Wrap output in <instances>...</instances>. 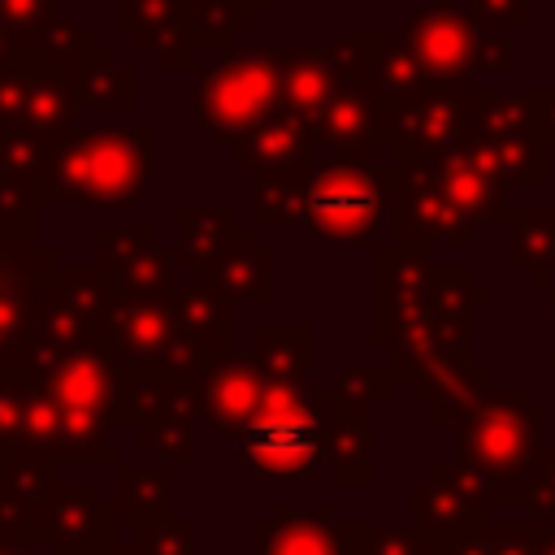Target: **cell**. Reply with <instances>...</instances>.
I'll return each instance as SVG.
<instances>
[{
  "label": "cell",
  "mask_w": 555,
  "mask_h": 555,
  "mask_svg": "<svg viewBox=\"0 0 555 555\" xmlns=\"http://www.w3.org/2000/svg\"><path fill=\"white\" fill-rule=\"evenodd\" d=\"M156 182V130L87 126L52 139L43 165V208H126Z\"/></svg>",
  "instance_id": "6da1fadb"
},
{
  "label": "cell",
  "mask_w": 555,
  "mask_h": 555,
  "mask_svg": "<svg viewBox=\"0 0 555 555\" xmlns=\"http://www.w3.org/2000/svg\"><path fill=\"white\" fill-rule=\"evenodd\" d=\"M22 364L35 373L52 408L74 438V464H117L113 425H121L126 373L100 343L61 351H26Z\"/></svg>",
  "instance_id": "7a4b0ae2"
},
{
  "label": "cell",
  "mask_w": 555,
  "mask_h": 555,
  "mask_svg": "<svg viewBox=\"0 0 555 555\" xmlns=\"http://www.w3.org/2000/svg\"><path fill=\"white\" fill-rule=\"evenodd\" d=\"M551 408L529 386H486L460 416L455 460L481 468L494 503H520L525 481L542 455Z\"/></svg>",
  "instance_id": "3957f363"
},
{
  "label": "cell",
  "mask_w": 555,
  "mask_h": 555,
  "mask_svg": "<svg viewBox=\"0 0 555 555\" xmlns=\"http://www.w3.org/2000/svg\"><path fill=\"white\" fill-rule=\"evenodd\" d=\"M330 386H269L260 412L230 442L238 468L264 486H304L325 468Z\"/></svg>",
  "instance_id": "277c9868"
},
{
  "label": "cell",
  "mask_w": 555,
  "mask_h": 555,
  "mask_svg": "<svg viewBox=\"0 0 555 555\" xmlns=\"http://www.w3.org/2000/svg\"><path fill=\"white\" fill-rule=\"evenodd\" d=\"M490 299L494 291L477 282L468 264H434L429 295L377 338V347L390 351L399 382L408 386L429 369L473 360V312Z\"/></svg>",
  "instance_id": "5b68a950"
},
{
  "label": "cell",
  "mask_w": 555,
  "mask_h": 555,
  "mask_svg": "<svg viewBox=\"0 0 555 555\" xmlns=\"http://www.w3.org/2000/svg\"><path fill=\"white\" fill-rule=\"evenodd\" d=\"M390 212L382 156H325L299 195V225L321 247H369Z\"/></svg>",
  "instance_id": "8992f818"
},
{
  "label": "cell",
  "mask_w": 555,
  "mask_h": 555,
  "mask_svg": "<svg viewBox=\"0 0 555 555\" xmlns=\"http://www.w3.org/2000/svg\"><path fill=\"white\" fill-rule=\"evenodd\" d=\"M460 147L503 186V191H546L551 186V143L542 134L538 87L486 91Z\"/></svg>",
  "instance_id": "52a82bcc"
},
{
  "label": "cell",
  "mask_w": 555,
  "mask_h": 555,
  "mask_svg": "<svg viewBox=\"0 0 555 555\" xmlns=\"http://www.w3.org/2000/svg\"><path fill=\"white\" fill-rule=\"evenodd\" d=\"M173 291H117L113 295V312L104 325V351L121 369L169 373V377L191 382L208 364L178 317Z\"/></svg>",
  "instance_id": "ba28073f"
},
{
  "label": "cell",
  "mask_w": 555,
  "mask_h": 555,
  "mask_svg": "<svg viewBox=\"0 0 555 555\" xmlns=\"http://www.w3.org/2000/svg\"><path fill=\"white\" fill-rule=\"evenodd\" d=\"M195 113L208 139L234 147L256 126L282 113V69L273 48L256 52H221L208 69H199Z\"/></svg>",
  "instance_id": "9c48e42d"
},
{
  "label": "cell",
  "mask_w": 555,
  "mask_h": 555,
  "mask_svg": "<svg viewBox=\"0 0 555 555\" xmlns=\"http://www.w3.org/2000/svg\"><path fill=\"white\" fill-rule=\"evenodd\" d=\"M403 39L412 43L429 82H473L477 74L512 65V30H490L451 0H429L416 9L403 26Z\"/></svg>",
  "instance_id": "30bf717a"
},
{
  "label": "cell",
  "mask_w": 555,
  "mask_h": 555,
  "mask_svg": "<svg viewBox=\"0 0 555 555\" xmlns=\"http://www.w3.org/2000/svg\"><path fill=\"white\" fill-rule=\"evenodd\" d=\"M373 156H382V165H386V191H390L386 225H390V238L395 243H421V247L451 243V247H473L477 230L464 225V217L429 182L421 152L399 147V143H386Z\"/></svg>",
  "instance_id": "8fae6325"
},
{
  "label": "cell",
  "mask_w": 555,
  "mask_h": 555,
  "mask_svg": "<svg viewBox=\"0 0 555 555\" xmlns=\"http://www.w3.org/2000/svg\"><path fill=\"white\" fill-rule=\"evenodd\" d=\"M117 286L100 264H52L43 282V308L39 325L26 351H61L78 343H100L104 347V325L113 312ZM22 351V356H26Z\"/></svg>",
  "instance_id": "7c38bea8"
},
{
  "label": "cell",
  "mask_w": 555,
  "mask_h": 555,
  "mask_svg": "<svg viewBox=\"0 0 555 555\" xmlns=\"http://www.w3.org/2000/svg\"><path fill=\"white\" fill-rule=\"evenodd\" d=\"M126 395H121V425L134 429V442H143L160 464H191L195 460V399L191 382L169 373H143L121 369Z\"/></svg>",
  "instance_id": "4fadbf2b"
},
{
  "label": "cell",
  "mask_w": 555,
  "mask_h": 555,
  "mask_svg": "<svg viewBox=\"0 0 555 555\" xmlns=\"http://www.w3.org/2000/svg\"><path fill=\"white\" fill-rule=\"evenodd\" d=\"M78 91L69 78V65L17 52L0 61V134L26 130V134H69L78 117Z\"/></svg>",
  "instance_id": "5bb4252c"
},
{
  "label": "cell",
  "mask_w": 555,
  "mask_h": 555,
  "mask_svg": "<svg viewBox=\"0 0 555 555\" xmlns=\"http://www.w3.org/2000/svg\"><path fill=\"white\" fill-rule=\"evenodd\" d=\"M490 486L481 468L464 460H442L425 481L412 486V525L434 542H460L481 533L490 520Z\"/></svg>",
  "instance_id": "9a60e30c"
},
{
  "label": "cell",
  "mask_w": 555,
  "mask_h": 555,
  "mask_svg": "<svg viewBox=\"0 0 555 555\" xmlns=\"http://www.w3.org/2000/svg\"><path fill=\"white\" fill-rule=\"evenodd\" d=\"M373 525H343L330 503H278L251 525L256 555H373Z\"/></svg>",
  "instance_id": "2e32d148"
},
{
  "label": "cell",
  "mask_w": 555,
  "mask_h": 555,
  "mask_svg": "<svg viewBox=\"0 0 555 555\" xmlns=\"http://www.w3.org/2000/svg\"><path fill=\"white\" fill-rule=\"evenodd\" d=\"M269 386L273 382L264 377V369L256 364L251 351H230V356H217L212 364H204L191 377V399H195L199 421L221 442H234L247 429V421L260 412Z\"/></svg>",
  "instance_id": "e0dca14e"
},
{
  "label": "cell",
  "mask_w": 555,
  "mask_h": 555,
  "mask_svg": "<svg viewBox=\"0 0 555 555\" xmlns=\"http://www.w3.org/2000/svg\"><path fill=\"white\" fill-rule=\"evenodd\" d=\"M338 69L347 78H360L369 82L386 104H403L412 95H421L429 87V74L421 69L412 43L395 30H377V26H364V30H351V35H338L330 43Z\"/></svg>",
  "instance_id": "ac0fdd59"
},
{
  "label": "cell",
  "mask_w": 555,
  "mask_h": 555,
  "mask_svg": "<svg viewBox=\"0 0 555 555\" xmlns=\"http://www.w3.org/2000/svg\"><path fill=\"white\" fill-rule=\"evenodd\" d=\"M52 264L56 251L43 243H0V364L30 347Z\"/></svg>",
  "instance_id": "d6986e66"
},
{
  "label": "cell",
  "mask_w": 555,
  "mask_h": 555,
  "mask_svg": "<svg viewBox=\"0 0 555 555\" xmlns=\"http://www.w3.org/2000/svg\"><path fill=\"white\" fill-rule=\"evenodd\" d=\"M481 104V87L477 82H429L421 95L390 104L395 108V134L390 143L412 147V152H442L455 147Z\"/></svg>",
  "instance_id": "ffe728a7"
},
{
  "label": "cell",
  "mask_w": 555,
  "mask_h": 555,
  "mask_svg": "<svg viewBox=\"0 0 555 555\" xmlns=\"http://www.w3.org/2000/svg\"><path fill=\"white\" fill-rule=\"evenodd\" d=\"M395 134V108L360 78H347L334 87L321 121H317V143L325 156H373L390 143Z\"/></svg>",
  "instance_id": "44dd1931"
},
{
  "label": "cell",
  "mask_w": 555,
  "mask_h": 555,
  "mask_svg": "<svg viewBox=\"0 0 555 555\" xmlns=\"http://www.w3.org/2000/svg\"><path fill=\"white\" fill-rule=\"evenodd\" d=\"M56 460L17 451L0 473V538L48 546L52 503H56Z\"/></svg>",
  "instance_id": "7402d4cb"
},
{
  "label": "cell",
  "mask_w": 555,
  "mask_h": 555,
  "mask_svg": "<svg viewBox=\"0 0 555 555\" xmlns=\"http://www.w3.org/2000/svg\"><path fill=\"white\" fill-rule=\"evenodd\" d=\"M95 264L117 291H173L182 273L178 256L160 243L152 225H100Z\"/></svg>",
  "instance_id": "603a6c76"
},
{
  "label": "cell",
  "mask_w": 555,
  "mask_h": 555,
  "mask_svg": "<svg viewBox=\"0 0 555 555\" xmlns=\"http://www.w3.org/2000/svg\"><path fill=\"white\" fill-rule=\"evenodd\" d=\"M425 160V173L429 182L442 191V199L464 217V225L481 230V225H503L512 221V204H507V191L455 143V147H442V152H421Z\"/></svg>",
  "instance_id": "cb8c5ba5"
},
{
  "label": "cell",
  "mask_w": 555,
  "mask_h": 555,
  "mask_svg": "<svg viewBox=\"0 0 555 555\" xmlns=\"http://www.w3.org/2000/svg\"><path fill=\"white\" fill-rule=\"evenodd\" d=\"M434 251L421 243H382L373 247V343L399 321L408 317L434 282Z\"/></svg>",
  "instance_id": "d4e9b609"
},
{
  "label": "cell",
  "mask_w": 555,
  "mask_h": 555,
  "mask_svg": "<svg viewBox=\"0 0 555 555\" xmlns=\"http://www.w3.org/2000/svg\"><path fill=\"white\" fill-rule=\"evenodd\" d=\"M113 529V503H104L95 481H61L48 525V546L56 555H95Z\"/></svg>",
  "instance_id": "484cf974"
},
{
  "label": "cell",
  "mask_w": 555,
  "mask_h": 555,
  "mask_svg": "<svg viewBox=\"0 0 555 555\" xmlns=\"http://www.w3.org/2000/svg\"><path fill=\"white\" fill-rule=\"evenodd\" d=\"M278 69H282V113L317 130L334 87L343 82L334 52L330 48H286V52H278Z\"/></svg>",
  "instance_id": "4316f807"
},
{
  "label": "cell",
  "mask_w": 555,
  "mask_h": 555,
  "mask_svg": "<svg viewBox=\"0 0 555 555\" xmlns=\"http://www.w3.org/2000/svg\"><path fill=\"white\" fill-rule=\"evenodd\" d=\"M321 156V143H317V130L278 113L269 117L264 126H256L247 139H238L230 147V160L234 169L243 173H264V169H312Z\"/></svg>",
  "instance_id": "83f0119b"
},
{
  "label": "cell",
  "mask_w": 555,
  "mask_h": 555,
  "mask_svg": "<svg viewBox=\"0 0 555 555\" xmlns=\"http://www.w3.org/2000/svg\"><path fill=\"white\" fill-rule=\"evenodd\" d=\"M199 282L234 304L243 299V304L269 308L273 304V247L256 243V225H238L234 243L221 251V260Z\"/></svg>",
  "instance_id": "f1b7e54d"
},
{
  "label": "cell",
  "mask_w": 555,
  "mask_h": 555,
  "mask_svg": "<svg viewBox=\"0 0 555 555\" xmlns=\"http://www.w3.org/2000/svg\"><path fill=\"white\" fill-rule=\"evenodd\" d=\"M173 230H178V243H173V256H178V269L199 282L217 260L221 251L234 243L238 234V221H234V208L221 204V208H204V204H182L173 212Z\"/></svg>",
  "instance_id": "f546056e"
},
{
  "label": "cell",
  "mask_w": 555,
  "mask_h": 555,
  "mask_svg": "<svg viewBox=\"0 0 555 555\" xmlns=\"http://www.w3.org/2000/svg\"><path fill=\"white\" fill-rule=\"evenodd\" d=\"M486 386H494L490 364L464 360V364H442V369H429V373L412 377V382H408V399L421 403L434 425H447V421H460L464 408H468Z\"/></svg>",
  "instance_id": "4dcf8cb0"
},
{
  "label": "cell",
  "mask_w": 555,
  "mask_h": 555,
  "mask_svg": "<svg viewBox=\"0 0 555 555\" xmlns=\"http://www.w3.org/2000/svg\"><path fill=\"white\" fill-rule=\"evenodd\" d=\"M173 299H178V317H182L191 343L199 347V356H204L208 364H212L217 356L238 351V347H234V299H225V295H217L212 286L191 282V278L178 282Z\"/></svg>",
  "instance_id": "1f68e13d"
},
{
  "label": "cell",
  "mask_w": 555,
  "mask_h": 555,
  "mask_svg": "<svg viewBox=\"0 0 555 555\" xmlns=\"http://www.w3.org/2000/svg\"><path fill=\"white\" fill-rule=\"evenodd\" d=\"M69 78H74V91H78L82 108L121 113V108L134 104V69H126L117 61V52L104 48L100 39H91L87 52L69 61Z\"/></svg>",
  "instance_id": "d6a6232c"
},
{
  "label": "cell",
  "mask_w": 555,
  "mask_h": 555,
  "mask_svg": "<svg viewBox=\"0 0 555 555\" xmlns=\"http://www.w3.org/2000/svg\"><path fill=\"white\" fill-rule=\"evenodd\" d=\"M334 395V390H330ZM325 468L334 486H369L373 477V434L369 412H356L330 399V429H325Z\"/></svg>",
  "instance_id": "836d02e7"
},
{
  "label": "cell",
  "mask_w": 555,
  "mask_h": 555,
  "mask_svg": "<svg viewBox=\"0 0 555 555\" xmlns=\"http://www.w3.org/2000/svg\"><path fill=\"white\" fill-rule=\"evenodd\" d=\"M507 264L520 269L533 291H551L555 286V204H546V208H512Z\"/></svg>",
  "instance_id": "e575fe53"
},
{
  "label": "cell",
  "mask_w": 555,
  "mask_h": 555,
  "mask_svg": "<svg viewBox=\"0 0 555 555\" xmlns=\"http://www.w3.org/2000/svg\"><path fill=\"white\" fill-rule=\"evenodd\" d=\"M256 364L273 386H308L317 360V330L312 325H256L251 347Z\"/></svg>",
  "instance_id": "d590c367"
},
{
  "label": "cell",
  "mask_w": 555,
  "mask_h": 555,
  "mask_svg": "<svg viewBox=\"0 0 555 555\" xmlns=\"http://www.w3.org/2000/svg\"><path fill=\"white\" fill-rule=\"evenodd\" d=\"M113 512L130 525H147V520H160V516H178L173 512V477L178 468L173 464H152V468H139V464H113Z\"/></svg>",
  "instance_id": "8d00e7d4"
},
{
  "label": "cell",
  "mask_w": 555,
  "mask_h": 555,
  "mask_svg": "<svg viewBox=\"0 0 555 555\" xmlns=\"http://www.w3.org/2000/svg\"><path fill=\"white\" fill-rule=\"evenodd\" d=\"M260 9L251 0H178V22L199 52H234L238 35L256 26Z\"/></svg>",
  "instance_id": "74e56055"
},
{
  "label": "cell",
  "mask_w": 555,
  "mask_h": 555,
  "mask_svg": "<svg viewBox=\"0 0 555 555\" xmlns=\"http://www.w3.org/2000/svg\"><path fill=\"white\" fill-rule=\"evenodd\" d=\"M308 169H264L251 173V225L256 230H282L299 225V195H304Z\"/></svg>",
  "instance_id": "f35d334b"
},
{
  "label": "cell",
  "mask_w": 555,
  "mask_h": 555,
  "mask_svg": "<svg viewBox=\"0 0 555 555\" xmlns=\"http://www.w3.org/2000/svg\"><path fill=\"white\" fill-rule=\"evenodd\" d=\"M56 22V0H0V61L17 52H39Z\"/></svg>",
  "instance_id": "ab89813d"
},
{
  "label": "cell",
  "mask_w": 555,
  "mask_h": 555,
  "mask_svg": "<svg viewBox=\"0 0 555 555\" xmlns=\"http://www.w3.org/2000/svg\"><path fill=\"white\" fill-rule=\"evenodd\" d=\"M395 386H399V373L395 364H347L338 369V377L330 382L334 399L356 408V412H373V408H386L395 399Z\"/></svg>",
  "instance_id": "60d3db41"
},
{
  "label": "cell",
  "mask_w": 555,
  "mask_h": 555,
  "mask_svg": "<svg viewBox=\"0 0 555 555\" xmlns=\"http://www.w3.org/2000/svg\"><path fill=\"white\" fill-rule=\"evenodd\" d=\"M43 195L35 182H17L0 173V243H35Z\"/></svg>",
  "instance_id": "b9f144b4"
},
{
  "label": "cell",
  "mask_w": 555,
  "mask_h": 555,
  "mask_svg": "<svg viewBox=\"0 0 555 555\" xmlns=\"http://www.w3.org/2000/svg\"><path fill=\"white\" fill-rule=\"evenodd\" d=\"M113 22L143 52H152L165 39V30L178 22V0H113Z\"/></svg>",
  "instance_id": "7bdbcfd3"
},
{
  "label": "cell",
  "mask_w": 555,
  "mask_h": 555,
  "mask_svg": "<svg viewBox=\"0 0 555 555\" xmlns=\"http://www.w3.org/2000/svg\"><path fill=\"white\" fill-rule=\"evenodd\" d=\"M48 152H52V139H48V134H26V130L0 134V173L39 186V182H43Z\"/></svg>",
  "instance_id": "ee69618b"
},
{
  "label": "cell",
  "mask_w": 555,
  "mask_h": 555,
  "mask_svg": "<svg viewBox=\"0 0 555 555\" xmlns=\"http://www.w3.org/2000/svg\"><path fill=\"white\" fill-rule=\"evenodd\" d=\"M520 503H525L542 525H555V442L542 447V455H538V464H533V473H529V481H525Z\"/></svg>",
  "instance_id": "f6af8a7d"
},
{
  "label": "cell",
  "mask_w": 555,
  "mask_h": 555,
  "mask_svg": "<svg viewBox=\"0 0 555 555\" xmlns=\"http://www.w3.org/2000/svg\"><path fill=\"white\" fill-rule=\"evenodd\" d=\"M134 533L156 551V555H195V525L182 516H160L147 525H134Z\"/></svg>",
  "instance_id": "bcb514c9"
},
{
  "label": "cell",
  "mask_w": 555,
  "mask_h": 555,
  "mask_svg": "<svg viewBox=\"0 0 555 555\" xmlns=\"http://www.w3.org/2000/svg\"><path fill=\"white\" fill-rule=\"evenodd\" d=\"M468 17L490 30H525L533 22L529 0H468Z\"/></svg>",
  "instance_id": "7dc6e473"
},
{
  "label": "cell",
  "mask_w": 555,
  "mask_h": 555,
  "mask_svg": "<svg viewBox=\"0 0 555 555\" xmlns=\"http://www.w3.org/2000/svg\"><path fill=\"white\" fill-rule=\"evenodd\" d=\"M447 542L425 538L416 525H395V529H377L373 538V555H442Z\"/></svg>",
  "instance_id": "c3c4849f"
},
{
  "label": "cell",
  "mask_w": 555,
  "mask_h": 555,
  "mask_svg": "<svg viewBox=\"0 0 555 555\" xmlns=\"http://www.w3.org/2000/svg\"><path fill=\"white\" fill-rule=\"evenodd\" d=\"M95 555H156V551L134 533L130 520H121V516L113 512V529H108V538H104V546H100Z\"/></svg>",
  "instance_id": "681fc988"
},
{
  "label": "cell",
  "mask_w": 555,
  "mask_h": 555,
  "mask_svg": "<svg viewBox=\"0 0 555 555\" xmlns=\"http://www.w3.org/2000/svg\"><path fill=\"white\" fill-rule=\"evenodd\" d=\"M538 113H542V134L555 147V87H538Z\"/></svg>",
  "instance_id": "f907efd6"
},
{
  "label": "cell",
  "mask_w": 555,
  "mask_h": 555,
  "mask_svg": "<svg viewBox=\"0 0 555 555\" xmlns=\"http://www.w3.org/2000/svg\"><path fill=\"white\" fill-rule=\"evenodd\" d=\"M0 555H35V542H17V538H0Z\"/></svg>",
  "instance_id": "816d5d0a"
},
{
  "label": "cell",
  "mask_w": 555,
  "mask_h": 555,
  "mask_svg": "<svg viewBox=\"0 0 555 555\" xmlns=\"http://www.w3.org/2000/svg\"><path fill=\"white\" fill-rule=\"evenodd\" d=\"M546 295H551V325H555V286H551V291H546ZM546 360H551V364H555V334H551V351H546Z\"/></svg>",
  "instance_id": "f5cc1de1"
},
{
  "label": "cell",
  "mask_w": 555,
  "mask_h": 555,
  "mask_svg": "<svg viewBox=\"0 0 555 555\" xmlns=\"http://www.w3.org/2000/svg\"><path fill=\"white\" fill-rule=\"evenodd\" d=\"M251 4H256V9H260V13H264V9H273V4H278V0H251Z\"/></svg>",
  "instance_id": "db71d44e"
}]
</instances>
